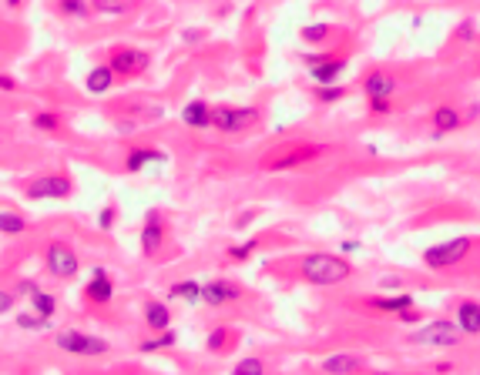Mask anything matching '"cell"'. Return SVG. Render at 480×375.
Segmentation results:
<instances>
[{"instance_id": "cell-1", "label": "cell", "mask_w": 480, "mask_h": 375, "mask_svg": "<svg viewBox=\"0 0 480 375\" xmlns=\"http://www.w3.org/2000/svg\"><path fill=\"white\" fill-rule=\"evenodd\" d=\"M299 275L309 281V285H319V288H329V285H339L353 275V265L333 255V251H312L299 262Z\"/></svg>"}, {"instance_id": "cell-2", "label": "cell", "mask_w": 480, "mask_h": 375, "mask_svg": "<svg viewBox=\"0 0 480 375\" xmlns=\"http://www.w3.org/2000/svg\"><path fill=\"white\" fill-rule=\"evenodd\" d=\"M470 238H450V242H440L433 248L423 251V265L433 268V272H447V268H457V265L470 255Z\"/></svg>"}, {"instance_id": "cell-3", "label": "cell", "mask_w": 480, "mask_h": 375, "mask_svg": "<svg viewBox=\"0 0 480 375\" xmlns=\"http://www.w3.org/2000/svg\"><path fill=\"white\" fill-rule=\"evenodd\" d=\"M461 338H463V328L450 319H433V322H426L423 328L413 332V342H417V345H430V349H450V345H457Z\"/></svg>"}, {"instance_id": "cell-4", "label": "cell", "mask_w": 480, "mask_h": 375, "mask_svg": "<svg viewBox=\"0 0 480 375\" xmlns=\"http://www.w3.org/2000/svg\"><path fill=\"white\" fill-rule=\"evenodd\" d=\"M58 349L61 352H67V356H81V358H95V356H104L111 345L104 342V338L97 335H88V332H77V328H64L58 332Z\"/></svg>"}, {"instance_id": "cell-5", "label": "cell", "mask_w": 480, "mask_h": 375, "mask_svg": "<svg viewBox=\"0 0 480 375\" xmlns=\"http://www.w3.org/2000/svg\"><path fill=\"white\" fill-rule=\"evenodd\" d=\"M259 121V111L255 108H211V128L222 134H242L249 131L252 124Z\"/></svg>"}, {"instance_id": "cell-6", "label": "cell", "mask_w": 480, "mask_h": 375, "mask_svg": "<svg viewBox=\"0 0 480 375\" xmlns=\"http://www.w3.org/2000/svg\"><path fill=\"white\" fill-rule=\"evenodd\" d=\"M71 191H74V185L67 174H47V178H38L27 185V198L31 201H51V198H67Z\"/></svg>"}, {"instance_id": "cell-7", "label": "cell", "mask_w": 480, "mask_h": 375, "mask_svg": "<svg viewBox=\"0 0 480 375\" xmlns=\"http://www.w3.org/2000/svg\"><path fill=\"white\" fill-rule=\"evenodd\" d=\"M44 262H47V272H51L54 278H74L77 268H81V265H77V255L64 242H51V244H47Z\"/></svg>"}, {"instance_id": "cell-8", "label": "cell", "mask_w": 480, "mask_h": 375, "mask_svg": "<svg viewBox=\"0 0 480 375\" xmlns=\"http://www.w3.org/2000/svg\"><path fill=\"white\" fill-rule=\"evenodd\" d=\"M108 64L115 67V74L135 77V74H145V67H148V54L138 51V47H115Z\"/></svg>"}, {"instance_id": "cell-9", "label": "cell", "mask_w": 480, "mask_h": 375, "mask_svg": "<svg viewBox=\"0 0 480 375\" xmlns=\"http://www.w3.org/2000/svg\"><path fill=\"white\" fill-rule=\"evenodd\" d=\"M242 299V288L232 285V281H209L202 285V301L211 305V308H222V305H232V301Z\"/></svg>"}, {"instance_id": "cell-10", "label": "cell", "mask_w": 480, "mask_h": 375, "mask_svg": "<svg viewBox=\"0 0 480 375\" xmlns=\"http://www.w3.org/2000/svg\"><path fill=\"white\" fill-rule=\"evenodd\" d=\"M165 242V222L158 211H148L145 215V228H141V251L145 255H158V248Z\"/></svg>"}, {"instance_id": "cell-11", "label": "cell", "mask_w": 480, "mask_h": 375, "mask_svg": "<svg viewBox=\"0 0 480 375\" xmlns=\"http://www.w3.org/2000/svg\"><path fill=\"white\" fill-rule=\"evenodd\" d=\"M17 292L20 295H27L31 299V305H34V312L38 315H44V319H51L54 312H58V301H54V295H47L44 288H38L34 281H20L17 285Z\"/></svg>"}, {"instance_id": "cell-12", "label": "cell", "mask_w": 480, "mask_h": 375, "mask_svg": "<svg viewBox=\"0 0 480 375\" xmlns=\"http://www.w3.org/2000/svg\"><path fill=\"white\" fill-rule=\"evenodd\" d=\"M84 295H88L91 305H108V301H111V295H115V285H111V278H108V272H104V268H95V278L88 281Z\"/></svg>"}, {"instance_id": "cell-13", "label": "cell", "mask_w": 480, "mask_h": 375, "mask_svg": "<svg viewBox=\"0 0 480 375\" xmlns=\"http://www.w3.org/2000/svg\"><path fill=\"white\" fill-rule=\"evenodd\" d=\"M461 128V111L454 108V104H440V108H433V134L443 138V134H454Z\"/></svg>"}, {"instance_id": "cell-14", "label": "cell", "mask_w": 480, "mask_h": 375, "mask_svg": "<svg viewBox=\"0 0 480 375\" xmlns=\"http://www.w3.org/2000/svg\"><path fill=\"white\" fill-rule=\"evenodd\" d=\"M363 91L366 97H390V94L397 91V77L386 74V71H373V74H366Z\"/></svg>"}, {"instance_id": "cell-15", "label": "cell", "mask_w": 480, "mask_h": 375, "mask_svg": "<svg viewBox=\"0 0 480 375\" xmlns=\"http://www.w3.org/2000/svg\"><path fill=\"white\" fill-rule=\"evenodd\" d=\"M457 325L463 328V335H480V301L457 305Z\"/></svg>"}, {"instance_id": "cell-16", "label": "cell", "mask_w": 480, "mask_h": 375, "mask_svg": "<svg viewBox=\"0 0 480 375\" xmlns=\"http://www.w3.org/2000/svg\"><path fill=\"white\" fill-rule=\"evenodd\" d=\"M316 154H319V148L303 144V148L289 151V154H282V158H272V161H266V168H269V171H282V168H292V165H303V161L316 158Z\"/></svg>"}, {"instance_id": "cell-17", "label": "cell", "mask_w": 480, "mask_h": 375, "mask_svg": "<svg viewBox=\"0 0 480 375\" xmlns=\"http://www.w3.org/2000/svg\"><path fill=\"white\" fill-rule=\"evenodd\" d=\"M323 372H333V375H349V372H360L363 369V358H356V356H326L323 362Z\"/></svg>"}, {"instance_id": "cell-18", "label": "cell", "mask_w": 480, "mask_h": 375, "mask_svg": "<svg viewBox=\"0 0 480 375\" xmlns=\"http://www.w3.org/2000/svg\"><path fill=\"white\" fill-rule=\"evenodd\" d=\"M84 84H88V91H91V94H108V91H111V84H115V67H111V64L91 67Z\"/></svg>"}, {"instance_id": "cell-19", "label": "cell", "mask_w": 480, "mask_h": 375, "mask_svg": "<svg viewBox=\"0 0 480 375\" xmlns=\"http://www.w3.org/2000/svg\"><path fill=\"white\" fill-rule=\"evenodd\" d=\"M346 71V60L343 57H336V60H319V64H312V81H316V84H333V81H336V77L343 74Z\"/></svg>"}, {"instance_id": "cell-20", "label": "cell", "mask_w": 480, "mask_h": 375, "mask_svg": "<svg viewBox=\"0 0 480 375\" xmlns=\"http://www.w3.org/2000/svg\"><path fill=\"white\" fill-rule=\"evenodd\" d=\"M182 121L189 128H211V108L205 101H192L185 111H182Z\"/></svg>"}, {"instance_id": "cell-21", "label": "cell", "mask_w": 480, "mask_h": 375, "mask_svg": "<svg viewBox=\"0 0 480 375\" xmlns=\"http://www.w3.org/2000/svg\"><path fill=\"white\" fill-rule=\"evenodd\" d=\"M168 322H172L168 305H161V301H148V305H145V325H148L152 332H165Z\"/></svg>"}, {"instance_id": "cell-22", "label": "cell", "mask_w": 480, "mask_h": 375, "mask_svg": "<svg viewBox=\"0 0 480 375\" xmlns=\"http://www.w3.org/2000/svg\"><path fill=\"white\" fill-rule=\"evenodd\" d=\"M152 161H165V151H154V148H135L128 154V171H141L145 165Z\"/></svg>"}, {"instance_id": "cell-23", "label": "cell", "mask_w": 480, "mask_h": 375, "mask_svg": "<svg viewBox=\"0 0 480 375\" xmlns=\"http://www.w3.org/2000/svg\"><path fill=\"white\" fill-rule=\"evenodd\" d=\"M369 305H373L376 312H403V308L413 305V295H403V292H400V295H383V299H373Z\"/></svg>"}, {"instance_id": "cell-24", "label": "cell", "mask_w": 480, "mask_h": 375, "mask_svg": "<svg viewBox=\"0 0 480 375\" xmlns=\"http://www.w3.org/2000/svg\"><path fill=\"white\" fill-rule=\"evenodd\" d=\"M172 299H182V301H189V305H195V301H202V285L198 281H175L172 285V292H168Z\"/></svg>"}, {"instance_id": "cell-25", "label": "cell", "mask_w": 480, "mask_h": 375, "mask_svg": "<svg viewBox=\"0 0 480 375\" xmlns=\"http://www.w3.org/2000/svg\"><path fill=\"white\" fill-rule=\"evenodd\" d=\"M58 10L64 17H88L95 7H91V0H58Z\"/></svg>"}, {"instance_id": "cell-26", "label": "cell", "mask_w": 480, "mask_h": 375, "mask_svg": "<svg viewBox=\"0 0 480 375\" xmlns=\"http://www.w3.org/2000/svg\"><path fill=\"white\" fill-rule=\"evenodd\" d=\"M24 228H27L24 215H17V211H0V235H20Z\"/></svg>"}, {"instance_id": "cell-27", "label": "cell", "mask_w": 480, "mask_h": 375, "mask_svg": "<svg viewBox=\"0 0 480 375\" xmlns=\"http://www.w3.org/2000/svg\"><path fill=\"white\" fill-rule=\"evenodd\" d=\"M91 7L97 14H125L131 10V0H91Z\"/></svg>"}, {"instance_id": "cell-28", "label": "cell", "mask_w": 480, "mask_h": 375, "mask_svg": "<svg viewBox=\"0 0 480 375\" xmlns=\"http://www.w3.org/2000/svg\"><path fill=\"white\" fill-rule=\"evenodd\" d=\"M175 345V335L165 328L158 338H148V342H141V352H161V349H172Z\"/></svg>"}, {"instance_id": "cell-29", "label": "cell", "mask_w": 480, "mask_h": 375, "mask_svg": "<svg viewBox=\"0 0 480 375\" xmlns=\"http://www.w3.org/2000/svg\"><path fill=\"white\" fill-rule=\"evenodd\" d=\"M235 375H262L266 372V362L262 358H242V362H235Z\"/></svg>"}, {"instance_id": "cell-30", "label": "cell", "mask_w": 480, "mask_h": 375, "mask_svg": "<svg viewBox=\"0 0 480 375\" xmlns=\"http://www.w3.org/2000/svg\"><path fill=\"white\" fill-rule=\"evenodd\" d=\"M34 128H38V131L54 134L61 128V117L58 114H51V111H40V114H34Z\"/></svg>"}, {"instance_id": "cell-31", "label": "cell", "mask_w": 480, "mask_h": 375, "mask_svg": "<svg viewBox=\"0 0 480 375\" xmlns=\"http://www.w3.org/2000/svg\"><path fill=\"white\" fill-rule=\"evenodd\" d=\"M229 342H232V332H229V328H215L205 345H209L211 352H225V345H229Z\"/></svg>"}, {"instance_id": "cell-32", "label": "cell", "mask_w": 480, "mask_h": 375, "mask_svg": "<svg viewBox=\"0 0 480 375\" xmlns=\"http://www.w3.org/2000/svg\"><path fill=\"white\" fill-rule=\"evenodd\" d=\"M329 38V27L326 24H306L303 27V40H309V44H319V40Z\"/></svg>"}, {"instance_id": "cell-33", "label": "cell", "mask_w": 480, "mask_h": 375, "mask_svg": "<svg viewBox=\"0 0 480 375\" xmlns=\"http://www.w3.org/2000/svg\"><path fill=\"white\" fill-rule=\"evenodd\" d=\"M316 97H319L323 104H336V101L343 97V88H336V84H319V91H316Z\"/></svg>"}, {"instance_id": "cell-34", "label": "cell", "mask_w": 480, "mask_h": 375, "mask_svg": "<svg viewBox=\"0 0 480 375\" xmlns=\"http://www.w3.org/2000/svg\"><path fill=\"white\" fill-rule=\"evenodd\" d=\"M17 325H20V328H44V325H47V319H44V315H38V312H34V315H27V312H24V315L17 319Z\"/></svg>"}, {"instance_id": "cell-35", "label": "cell", "mask_w": 480, "mask_h": 375, "mask_svg": "<svg viewBox=\"0 0 480 375\" xmlns=\"http://www.w3.org/2000/svg\"><path fill=\"white\" fill-rule=\"evenodd\" d=\"M369 111L373 114H390V97H369Z\"/></svg>"}, {"instance_id": "cell-36", "label": "cell", "mask_w": 480, "mask_h": 375, "mask_svg": "<svg viewBox=\"0 0 480 375\" xmlns=\"http://www.w3.org/2000/svg\"><path fill=\"white\" fill-rule=\"evenodd\" d=\"M255 244H259V238H255V242H249V244H239V248H232L229 255H232V258H249V255H252V248H255Z\"/></svg>"}, {"instance_id": "cell-37", "label": "cell", "mask_w": 480, "mask_h": 375, "mask_svg": "<svg viewBox=\"0 0 480 375\" xmlns=\"http://www.w3.org/2000/svg\"><path fill=\"white\" fill-rule=\"evenodd\" d=\"M97 225H101V228L115 225V208H104V211H101V218H97Z\"/></svg>"}, {"instance_id": "cell-38", "label": "cell", "mask_w": 480, "mask_h": 375, "mask_svg": "<svg viewBox=\"0 0 480 375\" xmlns=\"http://www.w3.org/2000/svg\"><path fill=\"white\" fill-rule=\"evenodd\" d=\"M14 308V295L10 292H0V315H7Z\"/></svg>"}, {"instance_id": "cell-39", "label": "cell", "mask_w": 480, "mask_h": 375, "mask_svg": "<svg viewBox=\"0 0 480 375\" xmlns=\"http://www.w3.org/2000/svg\"><path fill=\"white\" fill-rule=\"evenodd\" d=\"M457 34H461V40H474V24H470V20H463Z\"/></svg>"}, {"instance_id": "cell-40", "label": "cell", "mask_w": 480, "mask_h": 375, "mask_svg": "<svg viewBox=\"0 0 480 375\" xmlns=\"http://www.w3.org/2000/svg\"><path fill=\"white\" fill-rule=\"evenodd\" d=\"M0 88H3V91H14V88H17V84H14V77H0Z\"/></svg>"}, {"instance_id": "cell-41", "label": "cell", "mask_w": 480, "mask_h": 375, "mask_svg": "<svg viewBox=\"0 0 480 375\" xmlns=\"http://www.w3.org/2000/svg\"><path fill=\"white\" fill-rule=\"evenodd\" d=\"M7 3H10V7H17V3H20V0H7Z\"/></svg>"}]
</instances>
